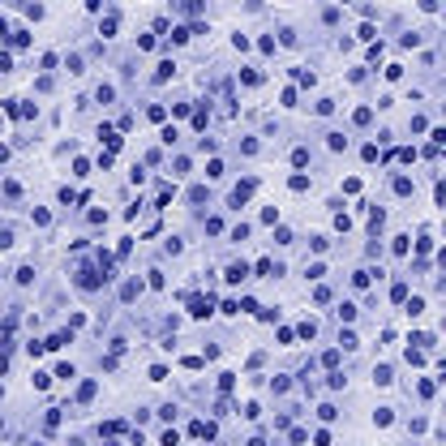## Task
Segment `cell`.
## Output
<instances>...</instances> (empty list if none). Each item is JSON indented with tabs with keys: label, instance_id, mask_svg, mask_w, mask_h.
I'll use <instances>...</instances> for the list:
<instances>
[{
	"label": "cell",
	"instance_id": "6da1fadb",
	"mask_svg": "<svg viewBox=\"0 0 446 446\" xmlns=\"http://www.w3.org/2000/svg\"><path fill=\"white\" fill-rule=\"evenodd\" d=\"M249 275V270H244V262H236V266H227V279H232V283H240V279Z\"/></svg>",
	"mask_w": 446,
	"mask_h": 446
}]
</instances>
